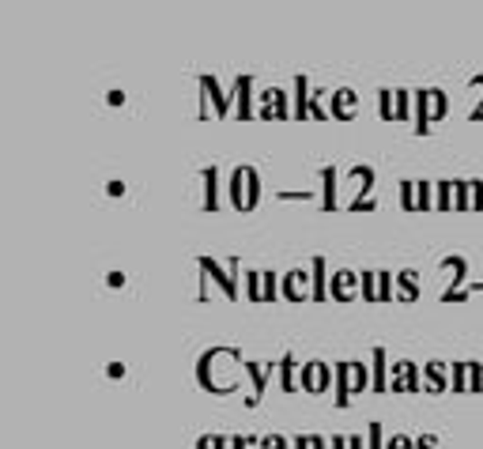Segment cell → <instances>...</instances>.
Wrapping results in <instances>:
<instances>
[{"instance_id": "obj_1", "label": "cell", "mask_w": 483, "mask_h": 449, "mask_svg": "<svg viewBox=\"0 0 483 449\" xmlns=\"http://www.w3.org/2000/svg\"><path fill=\"white\" fill-rule=\"evenodd\" d=\"M242 351L238 348H230V344H216V348H208L200 359H197V385L208 393H216V397H227V393H235L238 389V374L242 370Z\"/></svg>"}, {"instance_id": "obj_2", "label": "cell", "mask_w": 483, "mask_h": 449, "mask_svg": "<svg viewBox=\"0 0 483 449\" xmlns=\"http://www.w3.org/2000/svg\"><path fill=\"white\" fill-rule=\"evenodd\" d=\"M332 374H336V385H332L336 412L351 408V400L370 389V359H340V362H332Z\"/></svg>"}, {"instance_id": "obj_3", "label": "cell", "mask_w": 483, "mask_h": 449, "mask_svg": "<svg viewBox=\"0 0 483 449\" xmlns=\"http://www.w3.org/2000/svg\"><path fill=\"white\" fill-rule=\"evenodd\" d=\"M227 204L235 211H254L261 204V170L238 163L235 170L227 174Z\"/></svg>"}, {"instance_id": "obj_4", "label": "cell", "mask_w": 483, "mask_h": 449, "mask_svg": "<svg viewBox=\"0 0 483 449\" xmlns=\"http://www.w3.org/2000/svg\"><path fill=\"white\" fill-rule=\"evenodd\" d=\"M446 114H450V95L442 88H419L415 91V114H412L415 136H431V128Z\"/></svg>"}, {"instance_id": "obj_5", "label": "cell", "mask_w": 483, "mask_h": 449, "mask_svg": "<svg viewBox=\"0 0 483 449\" xmlns=\"http://www.w3.org/2000/svg\"><path fill=\"white\" fill-rule=\"evenodd\" d=\"M348 189H351V197L344 201V208L348 211H374V166L370 163H355L351 170H348Z\"/></svg>"}, {"instance_id": "obj_6", "label": "cell", "mask_w": 483, "mask_h": 449, "mask_svg": "<svg viewBox=\"0 0 483 449\" xmlns=\"http://www.w3.org/2000/svg\"><path fill=\"white\" fill-rule=\"evenodd\" d=\"M197 88H200V117L208 121L212 117H227L230 106H235V91H223V83L216 76H197Z\"/></svg>"}, {"instance_id": "obj_7", "label": "cell", "mask_w": 483, "mask_h": 449, "mask_svg": "<svg viewBox=\"0 0 483 449\" xmlns=\"http://www.w3.org/2000/svg\"><path fill=\"white\" fill-rule=\"evenodd\" d=\"M257 117L261 121H291L295 117V98L287 88H261L257 91Z\"/></svg>"}, {"instance_id": "obj_8", "label": "cell", "mask_w": 483, "mask_h": 449, "mask_svg": "<svg viewBox=\"0 0 483 449\" xmlns=\"http://www.w3.org/2000/svg\"><path fill=\"white\" fill-rule=\"evenodd\" d=\"M336 385V374H332V367L325 359H306L302 362V370H299V389L302 393H310V397H321V393H329Z\"/></svg>"}, {"instance_id": "obj_9", "label": "cell", "mask_w": 483, "mask_h": 449, "mask_svg": "<svg viewBox=\"0 0 483 449\" xmlns=\"http://www.w3.org/2000/svg\"><path fill=\"white\" fill-rule=\"evenodd\" d=\"M242 370H246V378H249L246 408H257V404L265 400V393H268V378L276 374V359H268V362H261V359H246V362H242Z\"/></svg>"}, {"instance_id": "obj_10", "label": "cell", "mask_w": 483, "mask_h": 449, "mask_svg": "<svg viewBox=\"0 0 483 449\" xmlns=\"http://www.w3.org/2000/svg\"><path fill=\"white\" fill-rule=\"evenodd\" d=\"M423 389V367L412 359H393L389 367V393H419Z\"/></svg>"}, {"instance_id": "obj_11", "label": "cell", "mask_w": 483, "mask_h": 449, "mask_svg": "<svg viewBox=\"0 0 483 449\" xmlns=\"http://www.w3.org/2000/svg\"><path fill=\"white\" fill-rule=\"evenodd\" d=\"M442 268L450 272V287L442 291V303H465V280H469V261L460 253L442 257Z\"/></svg>"}, {"instance_id": "obj_12", "label": "cell", "mask_w": 483, "mask_h": 449, "mask_svg": "<svg viewBox=\"0 0 483 449\" xmlns=\"http://www.w3.org/2000/svg\"><path fill=\"white\" fill-rule=\"evenodd\" d=\"M283 298L287 303H313V272L310 268L283 272Z\"/></svg>"}, {"instance_id": "obj_13", "label": "cell", "mask_w": 483, "mask_h": 449, "mask_svg": "<svg viewBox=\"0 0 483 449\" xmlns=\"http://www.w3.org/2000/svg\"><path fill=\"white\" fill-rule=\"evenodd\" d=\"M197 268L208 276V280H212L227 298H238V276L230 272V268H223L216 257H197Z\"/></svg>"}, {"instance_id": "obj_14", "label": "cell", "mask_w": 483, "mask_h": 449, "mask_svg": "<svg viewBox=\"0 0 483 449\" xmlns=\"http://www.w3.org/2000/svg\"><path fill=\"white\" fill-rule=\"evenodd\" d=\"M254 76H235L230 91H235V106H238V121H254L257 117V88H254Z\"/></svg>"}, {"instance_id": "obj_15", "label": "cell", "mask_w": 483, "mask_h": 449, "mask_svg": "<svg viewBox=\"0 0 483 449\" xmlns=\"http://www.w3.org/2000/svg\"><path fill=\"white\" fill-rule=\"evenodd\" d=\"M200 204L204 211H219L223 197H227V189H223V174H219V166H204L200 170Z\"/></svg>"}, {"instance_id": "obj_16", "label": "cell", "mask_w": 483, "mask_h": 449, "mask_svg": "<svg viewBox=\"0 0 483 449\" xmlns=\"http://www.w3.org/2000/svg\"><path fill=\"white\" fill-rule=\"evenodd\" d=\"M329 298L332 303H351V298H359V272L355 268H336L332 280H329Z\"/></svg>"}, {"instance_id": "obj_17", "label": "cell", "mask_w": 483, "mask_h": 449, "mask_svg": "<svg viewBox=\"0 0 483 449\" xmlns=\"http://www.w3.org/2000/svg\"><path fill=\"white\" fill-rule=\"evenodd\" d=\"M329 114H332V121H351L355 114H359V91L355 88H336L329 95Z\"/></svg>"}, {"instance_id": "obj_18", "label": "cell", "mask_w": 483, "mask_h": 449, "mask_svg": "<svg viewBox=\"0 0 483 449\" xmlns=\"http://www.w3.org/2000/svg\"><path fill=\"white\" fill-rule=\"evenodd\" d=\"M423 393H431V397L450 393V362L446 359H427L423 362Z\"/></svg>"}, {"instance_id": "obj_19", "label": "cell", "mask_w": 483, "mask_h": 449, "mask_svg": "<svg viewBox=\"0 0 483 449\" xmlns=\"http://www.w3.org/2000/svg\"><path fill=\"white\" fill-rule=\"evenodd\" d=\"M321 178V208L325 211H340V170H336L332 163L318 170Z\"/></svg>"}, {"instance_id": "obj_20", "label": "cell", "mask_w": 483, "mask_h": 449, "mask_svg": "<svg viewBox=\"0 0 483 449\" xmlns=\"http://www.w3.org/2000/svg\"><path fill=\"white\" fill-rule=\"evenodd\" d=\"M389 351L377 344L374 351H370V393H389Z\"/></svg>"}, {"instance_id": "obj_21", "label": "cell", "mask_w": 483, "mask_h": 449, "mask_svg": "<svg viewBox=\"0 0 483 449\" xmlns=\"http://www.w3.org/2000/svg\"><path fill=\"white\" fill-rule=\"evenodd\" d=\"M299 355L295 351H287L276 359V378H280V393H295L299 389Z\"/></svg>"}, {"instance_id": "obj_22", "label": "cell", "mask_w": 483, "mask_h": 449, "mask_svg": "<svg viewBox=\"0 0 483 449\" xmlns=\"http://www.w3.org/2000/svg\"><path fill=\"white\" fill-rule=\"evenodd\" d=\"M310 272H313V303H329V261L318 253V257H310Z\"/></svg>"}, {"instance_id": "obj_23", "label": "cell", "mask_w": 483, "mask_h": 449, "mask_svg": "<svg viewBox=\"0 0 483 449\" xmlns=\"http://www.w3.org/2000/svg\"><path fill=\"white\" fill-rule=\"evenodd\" d=\"M291 98H295V121H310V98H313V88H310V76H295L291 80Z\"/></svg>"}, {"instance_id": "obj_24", "label": "cell", "mask_w": 483, "mask_h": 449, "mask_svg": "<svg viewBox=\"0 0 483 449\" xmlns=\"http://www.w3.org/2000/svg\"><path fill=\"white\" fill-rule=\"evenodd\" d=\"M419 291H423V284H419L415 268H401V272H396V303H415Z\"/></svg>"}, {"instance_id": "obj_25", "label": "cell", "mask_w": 483, "mask_h": 449, "mask_svg": "<svg viewBox=\"0 0 483 449\" xmlns=\"http://www.w3.org/2000/svg\"><path fill=\"white\" fill-rule=\"evenodd\" d=\"M472 185L476 178H453V211H472Z\"/></svg>"}, {"instance_id": "obj_26", "label": "cell", "mask_w": 483, "mask_h": 449, "mask_svg": "<svg viewBox=\"0 0 483 449\" xmlns=\"http://www.w3.org/2000/svg\"><path fill=\"white\" fill-rule=\"evenodd\" d=\"M469 362L472 359H453L450 362V393H469Z\"/></svg>"}, {"instance_id": "obj_27", "label": "cell", "mask_w": 483, "mask_h": 449, "mask_svg": "<svg viewBox=\"0 0 483 449\" xmlns=\"http://www.w3.org/2000/svg\"><path fill=\"white\" fill-rule=\"evenodd\" d=\"M246 298L249 303H265V268L246 272Z\"/></svg>"}, {"instance_id": "obj_28", "label": "cell", "mask_w": 483, "mask_h": 449, "mask_svg": "<svg viewBox=\"0 0 483 449\" xmlns=\"http://www.w3.org/2000/svg\"><path fill=\"white\" fill-rule=\"evenodd\" d=\"M415 211H434V182L415 178Z\"/></svg>"}, {"instance_id": "obj_29", "label": "cell", "mask_w": 483, "mask_h": 449, "mask_svg": "<svg viewBox=\"0 0 483 449\" xmlns=\"http://www.w3.org/2000/svg\"><path fill=\"white\" fill-rule=\"evenodd\" d=\"M434 211H453V178L434 182Z\"/></svg>"}, {"instance_id": "obj_30", "label": "cell", "mask_w": 483, "mask_h": 449, "mask_svg": "<svg viewBox=\"0 0 483 449\" xmlns=\"http://www.w3.org/2000/svg\"><path fill=\"white\" fill-rule=\"evenodd\" d=\"M359 298L363 303H377V268L359 272Z\"/></svg>"}, {"instance_id": "obj_31", "label": "cell", "mask_w": 483, "mask_h": 449, "mask_svg": "<svg viewBox=\"0 0 483 449\" xmlns=\"http://www.w3.org/2000/svg\"><path fill=\"white\" fill-rule=\"evenodd\" d=\"M377 117L396 121V106H393V88H377Z\"/></svg>"}, {"instance_id": "obj_32", "label": "cell", "mask_w": 483, "mask_h": 449, "mask_svg": "<svg viewBox=\"0 0 483 449\" xmlns=\"http://www.w3.org/2000/svg\"><path fill=\"white\" fill-rule=\"evenodd\" d=\"M367 449H385V426H382V419L367 423Z\"/></svg>"}, {"instance_id": "obj_33", "label": "cell", "mask_w": 483, "mask_h": 449, "mask_svg": "<svg viewBox=\"0 0 483 449\" xmlns=\"http://www.w3.org/2000/svg\"><path fill=\"white\" fill-rule=\"evenodd\" d=\"M401 208L415 211V178H401Z\"/></svg>"}, {"instance_id": "obj_34", "label": "cell", "mask_w": 483, "mask_h": 449, "mask_svg": "<svg viewBox=\"0 0 483 449\" xmlns=\"http://www.w3.org/2000/svg\"><path fill=\"white\" fill-rule=\"evenodd\" d=\"M257 449H291V438L287 435H261V442H257Z\"/></svg>"}, {"instance_id": "obj_35", "label": "cell", "mask_w": 483, "mask_h": 449, "mask_svg": "<svg viewBox=\"0 0 483 449\" xmlns=\"http://www.w3.org/2000/svg\"><path fill=\"white\" fill-rule=\"evenodd\" d=\"M469 393H483V362H469Z\"/></svg>"}, {"instance_id": "obj_36", "label": "cell", "mask_w": 483, "mask_h": 449, "mask_svg": "<svg viewBox=\"0 0 483 449\" xmlns=\"http://www.w3.org/2000/svg\"><path fill=\"white\" fill-rule=\"evenodd\" d=\"M197 449H230V438L227 435H200Z\"/></svg>"}, {"instance_id": "obj_37", "label": "cell", "mask_w": 483, "mask_h": 449, "mask_svg": "<svg viewBox=\"0 0 483 449\" xmlns=\"http://www.w3.org/2000/svg\"><path fill=\"white\" fill-rule=\"evenodd\" d=\"M385 449H415V438L404 435V431H401V435H389V438H385Z\"/></svg>"}, {"instance_id": "obj_38", "label": "cell", "mask_w": 483, "mask_h": 449, "mask_svg": "<svg viewBox=\"0 0 483 449\" xmlns=\"http://www.w3.org/2000/svg\"><path fill=\"white\" fill-rule=\"evenodd\" d=\"M107 287H110V291H121V287H129V276H125L121 268H110V272H107Z\"/></svg>"}, {"instance_id": "obj_39", "label": "cell", "mask_w": 483, "mask_h": 449, "mask_svg": "<svg viewBox=\"0 0 483 449\" xmlns=\"http://www.w3.org/2000/svg\"><path fill=\"white\" fill-rule=\"evenodd\" d=\"M469 88H476L479 91V106H472V121H483V76H476V80H469Z\"/></svg>"}, {"instance_id": "obj_40", "label": "cell", "mask_w": 483, "mask_h": 449, "mask_svg": "<svg viewBox=\"0 0 483 449\" xmlns=\"http://www.w3.org/2000/svg\"><path fill=\"white\" fill-rule=\"evenodd\" d=\"M125 192H129V185H125L121 178H110V182H107V197H110V201H121Z\"/></svg>"}, {"instance_id": "obj_41", "label": "cell", "mask_w": 483, "mask_h": 449, "mask_svg": "<svg viewBox=\"0 0 483 449\" xmlns=\"http://www.w3.org/2000/svg\"><path fill=\"white\" fill-rule=\"evenodd\" d=\"M129 102V95H125L121 88H114V91H107V106H114V110H121V106Z\"/></svg>"}, {"instance_id": "obj_42", "label": "cell", "mask_w": 483, "mask_h": 449, "mask_svg": "<svg viewBox=\"0 0 483 449\" xmlns=\"http://www.w3.org/2000/svg\"><path fill=\"white\" fill-rule=\"evenodd\" d=\"M125 374H129V367H125V362H107V378H110V381H121Z\"/></svg>"}, {"instance_id": "obj_43", "label": "cell", "mask_w": 483, "mask_h": 449, "mask_svg": "<svg viewBox=\"0 0 483 449\" xmlns=\"http://www.w3.org/2000/svg\"><path fill=\"white\" fill-rule=\"evenodd\" d=\"M261 438H254V435H235L230 438V449H249V445H257Z\"/></svg>"}, {"instance_id": "obj_44", "label": "cell", "mask_w": 483, "mask_h": 449, "mask_svg": "<svg viewBox=\"0 0 483 449\" xmlns=\"http://www.w3.org/2000/svg\"><path fill=\"white\" fill-rule=\"evenodd\" d=\"M472 211H483V182L476 178V185H472Z\"/></svg>"}, {"instance_id": "obj_45", "label": "cell", "mask_w": 483, "mask_h": 449, "mask_svg": "<svg viewBox=\"0 0 483 449\" xmlns=\"http://www.w3.org/2000/svg\"><path fill=\"white\" fill-rule=\"evenodd\" d=\"M415 449H438V435H419L415 438Z\"/></svg>"}, {"instance_id": "obj_46", "label": "cell", "mask_w": 483, "mask_h": 449, "mask_svg": "<svg viewBox=\"0 0 483 449\" xmlns=\"http://www.w3.org/2000/svg\"><path fill=\"white\" fill-rule=\"evenodd\" d=\"M348 449H367V431H363V435H359V431L348 435Z\"/></svg>"}, {"instance_id": "obj_47", "label": "cell", "mask_w": 483, "mask_h": 449, "mask_svg": "<svg viewBox=\"0 0 483 449\" xmlns=\"http://www.w3.org/2000/svg\"><path fill=\"white\" fill-rule=\"evenodd\" d=\"M329 449H348V435H332L329 438Z\"/></svg>"}, {"instance_id": "obj_48", "label": "cell", "mask_w": 483, "mask_h": 449, "mask_svg": "<svg viewBox=\"0 0 483 449\" xmlns=\"http://www.w3.org/2000/svg\"><path fill=\"white\" fill-rule=\"evenodd\" d=\"M291 449H313V445H310V435H299V438H291Z\"/></svg>"}, {"instance_id": "obj_49", "label": "cell", "mask_w": 483, "mask_h": 449, "mask_svg": "<svg viewBox=\"0 0 483 449\" xmlns=\"http://www.w3.org/2000/svg\"><path fill=\"white\" fill-rule=\"evenodd\" d=\"M280 201H313L310 192H280Z\"/></svg>"}, {"instance_id": "obj_50", "label": "cell", "mask_w": 483, "mask_h": 449, "mask_svg": "<svg viewBox=\"0 0 483 449\" xmlns=\"http://www.w3.org/2000/svg\"><path fill=\"white\" fill-rule=\"evenodd\" d=\"M310 445H313V449H329V442H325L321 435H310Z\"/></svg>"}]
</instances>
